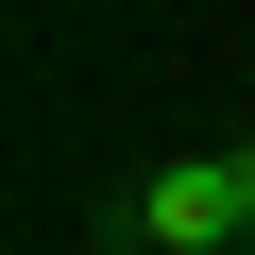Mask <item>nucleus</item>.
Returning <instances> with one entry per match:
<instances>
[{"label":"nucleus","instance_id":"obj_1","mask_svg":"<svg viewBox=\"0 0 255 255\" xmlns=\"http://www.w3.org/2000/svg\"><path fill=\"white\" fill-rule=\"evenodd\" d=\"M136 238H170V255H238V238H255V204H238V153H170V170L136 187Z\"/></svg>","mask_w":255,"mask_h":255},{"label":"nucleus","instance_id":"obj_2","mask_svg":"<svg viewBox=\"0 0 255 255\" xmlns=\"http://www.w3.org/2000/svg\"><path fill=\"white\" fill-rule=\"evenodd\" d=\"M238 204H255V136H238Z\"/></svg>","mask_w":255,"mask_h":255}]
</instances>
